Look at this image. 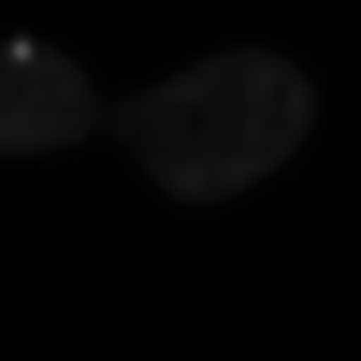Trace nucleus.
Here are the masks:
<instances>
[{
  "label": "nucleus",
  "mask_w": 361,
  "mask_h": 361,
  "mask_svg": "<svg viewBox=\"0 0 361 361\" xmlns=\"http://www.w3.org/2000/svg\"><path fill=\"white\" fill-rule=\"evenodd\" d=\"M304 130H318V73L275 58V44H217V58H188V73H159L145 102H116L130 173L173 188V202H246L260 173L304 159Z\"/></svg>",
  "instance_id": "1"
},
{
  "label": "nucleus",
  "mask_w": 361,
  "mask_h": 361,
  "mask_svg": "<svg viewBox=\"0 0 361 361\" xmlns=\"http://www.w3.org/2000/svg\"><path fill=\"white\" fill-rule=\"evenodd\" d=\"M116 130V102L87 87V58L58 44H0V159H58V145Z\"/></svg>",
  "instance_id": "2"
}]
</instances>
